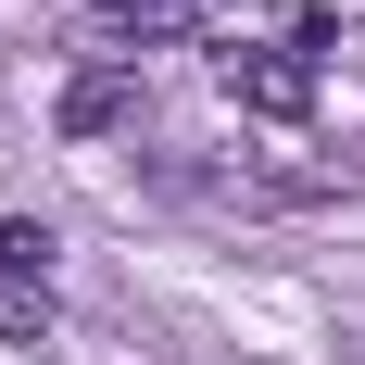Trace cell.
<instances>
[{"instance_id":"obj_3","label":"cell","mask_w":365,"mask_h":365,"mask_svg":"<svg viewBox=\"0 0 365 365\" xmlns=\"http://www.w3.org/2000/svg\"><path fill=\"white\" fill-rule=\"evenodd\" d=\"M51 328V277L38 264H0V340H38Z\"/></svg>"},{"instance_id":"obj_4","label":"cell","mask_w":365,"mask_h":365,"mask_svg":"<svg viewBox=\"0 0 365 365\" xmlns=\"http://www.w3.org/2000/svg\"><path fill=\"white\" fill-rule=\"evenodd\" d=\"M101 13H113V26H126V38H164V26H177V13H189V0H101Z\"/></svg>"},{"instance_id":"obj_1","label":"cell","mask_w":365,"mask_h":365,"mask_svg":"<svg viewBox=\"0 0 365 365\" xmlns=\"http://www.w3.org/2000/svg\"><path fill=\"white\" fill-rule=\"evenodd\" d=\"M215 88H227L240 113H264V126L315 113V63H302V51H252V38H240V51H215Z\"/></svg>"},{"instance_id":"obj_6","label":"cell","mask_w":365,"mask_h":365,"mask_svg":"<svg viewBox=\"0 0 365 365\" xmlns=\"http://www.w3.org/2000/svg\"><path fill=\"white\" fill-rule=\"evenodd\" d=\"M189 13H240V0H189Z\"/></svg>"},{"instance_id":"obj_5","label":"cell","mask_w":365,"mask_h":365,"mask_svg":"<svg viewBox=\"0 0 365 365\" xmlns=\"http://www.w3.org/2000/svg\"><path fill=\"white\" fill-rule=\"evenodd\" d=\"M0 264H38V277H51V227H26V215H0Z\"/></svg>"},{"instance_id":"obj_2","label":"cell","mask_w":365,"mask_h":365,"mask_svg":"<svg viewBox=\"0 0 365 365\" xmlns=\"http://www.w3.org/2000/svg\"><path fill=\"white\" fill-rule=\"evenodd\" d=\"M113 126H139V76L126 63H101V76L63 88V139H113Z\"/></svg>"}]
</instances>
